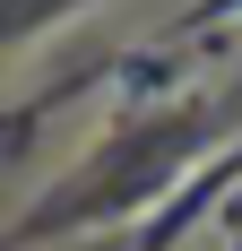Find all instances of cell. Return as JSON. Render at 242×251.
Returning <instances> with one entry per match:
<instances>
[{"label": "cell", "mask_w": 242, "mask_h": 251, "mask_svg": "<svg viewBox=\"0 0 242 251\" xmlns=\"http://www.w3.org/2000/svg\"><path fill=\"white\" fill-rule=\"evenodd\" d=\"M234 9H242V0H234Z\"/></svg>", "instance_id": "obj_1"}]
</instances>
